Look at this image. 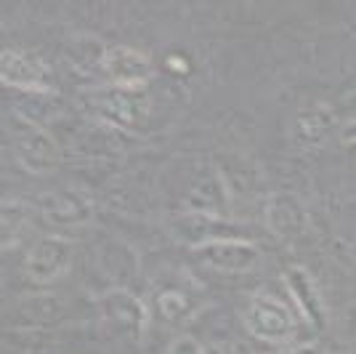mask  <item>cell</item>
Returning <instances> with one entry per match:
<instances>
[{
    "instance_id": "obj_1",
    "label": "cell",
    "mask_w": 356,
    "mask_h": 354,
    "mask_svg": "<svg viewBox=\"0 0 356 354\" xmlns=\"http://www.w3.org/2000/svg\"><path fill=\"white\" fill-rule=\"evenodd\" d=\"M245 328L266 344H284L293 336L296 323L290 309L274 295H252L245 309Z\"/></svg>"
},
{
    "instance_id": "obj_2",
    "label": "cell",
    "mask_w": 356,
    "mask_h": 354,
    "mask_svg": "<svg viewBox=\"0 0 356 354\" xmlns=\"http://www.w3.org/2000/svg\"><path fill=\"white\" fill-rule=\"evenodd\" d=\"M192 251L202 264L210 266V269H218V272H248L261 259V251L252 245L250 240H239V237L216 240V243L200 245Z\"/></svg>"
},
{
    "instance_id": "obj_3",
    "label": "cell",
    "mask_w": 356,
    "mask_h": 354,
    "mask_svg": "<svg viewBox=\"0 0 356 354\" xmlns=\"http://www.w3.org/2000/svg\"><path fill=\"white\" fill-rule=\"evenodd\" d=\"M0 75H3V83L19 91H30V93H45L48 83H51V75L48 67L38 59L30 51H16L8 48L3 51L0 56Z\"/></svg>"
},
{
    "instance_id": "obj_4",
    "label": "cell",
    "mask_w": 356,
    "mask_h": 354,
    "mask_svg": "<svg viewBox=\"0 0 356 354\" xmlns=\"http://www.w3.org/2000/svg\"><path fill=\"white\" fill-rule=\"evenodd\" d=\"M72 261V245L64 237H43L27 253V277L35 282H54L61 277Z\"/></svg>"
},
{
    "instance_id": "obj_5",
    "label": "cell",
    "mask_w": 356,
    "mask_h": 354,
    "mask_svg": "<svg viewBox=\"0 0 356 354\" xmlns=\"http://www.w3.org/2000/svg\"><path fill=\"white\" fill-rule=\"evenodd\" d=\"M104 72L118 88H141L154 70L147 54L128 48V45H112L106 48Z\"/></svg>"
},
{
    "instance_id": "obj_6",
    "label": "cell",
    "mask_w": 356,
    "mask_h": 354,
    "mask_svg": "<svg viewBox=\"0 0 356 354\" xmlns=\"http://www.w3.org/2000/svg\"><path fill=\"white\" fill-rule=\"evenodd\" d=\"M16 155L19 162L32 174H48L59 165V149L54 139L35 125H27L22 133H16Z\"/></svg>"
},
{
    "instance_id": "obj_7",
    "label": "cell",
    "mask_w": 356,
    "mask_h": 354,
    "mask_svg": "<svg viewBox=\"0 0 356 354\" xmlns=\"http://www.w3.org/2000/svg\"><path fill=\"white\" fill-rule=\"evenodd\" d=\"M176 235L192 245V248H200V245H208V243H216V240H229L232 229L226 226V222H221L218 216H210V213H200V210H189L184 216L176 219Z\"/></svg>"
},
{
    "instance_id": "obj_8",
    "label": "cell",
    "mask_w": 356,
    "mask_h": 354,
    "mask_svg": "<svg viewBox=\"0 0 356 354\" xmlns=\"http://www.w3.org/2000/svg\"><path fill=\"white\" fill-rule=\"evenodd\" d=\"M284 282H287L290 293L296 298L303 320L312 325V328H325V323H327L325 307H322V298H319V291H316V285H314L312 275H309L303 266H290V269L284 272Z\"/></svg>"
},
{
    "instance_id": "obj_9",
    "label": "cell",
    "mask_w": 356,
    "mask_h": 354,
    "mask_svg": "<svg viewBox=\"0 0 356 354\" xmlns=\"http://www.w3.org/2000/svg\"><path fill=\"white\" fill-rule=\"evenodd\" d=\"M99 109L106 120L134 128L138 120L147 118V96L141 93V88H115L102 96Z\"/></svg>"
},
{
    "instance_id": "obj_10",
    "label": "cell",
    "mask_w": 356,
    "mask_h": 354,
    "mask_svg": "<svg viewBox=\"0 0 356 354\" xmlns=\"http://www.w3.org/2000/svg\"><path fill=\"white\" fill-rule=\"evenodd\" d=\"M40 210L51 224H83L90 216L93 206L88 194L77 190H61V192L45 194Z\"/></svg>"
},
{
    "instance_id": "obj_11",
    "label": "cell",
    "mask_w": 356,
    "mask_h": 354,
    "mask_svg": "<svg viewBox=\"0 0 356 354\" xmlns=\"http://www.w3.org/2000/svg\"><path fill=\"white\" fill-rule=\"evenodd\" d=\"M332 125H335V112L325 104H316L303 109L296 118V139L303 147H319L330 136Z\"/></svg>"
},
{
    "instance_id": "obj_12",
    "label": "cell",
    "mask_w": 356,
    "mask_h": 354,
    "mask_svg": "<svg viewBox=\"0 0 356 354\" xmlns=\"http://www.w3.org/2000/svg\"><path fill=\"white\" fill-rule=\"evenodd\" d=\"M104 309L115 320H122L125 325H134L136 330H141L144 323H147V309L141 307V301L136 295L125 293V291H112V293L106 295Z\"/></svg>"
},
{
    "instance_id": "obj_13",
    "label": "cell",
    "mask_w": 356,
    "mask_h": 354,
    "mask_svg": "<svg viewBox=\"0 0 356 354\" xmlns=\"http://www.w3.org/2000/svg\"><path fill=\"white\" fill-rule=\"evenodd\" d=\"M157 311L163 314L168 323H181L192 311V304H189V298L181 291H163V293L157 295Z\"/></svg>"
},
{
    "instance_id": "obj_14",
    "label": "cell",
    "mask_w": 356,
    "mask_h": 354,
    "mask_svg": "<svg viewBox=\"0 0 356 354\" xmlns=\"http://www.w3.org/2000/svg\"><path fill=\"white\" fill-rule=\"evenodd\" d=\"M168 354H205V352H202V346L192 336H181V339H176L170 344Z\"/></svg>"
},
{
    "instance_id": "obj_15",
    "label": "cell",
    "mask_w": 356,
    "mask_h": 354,
    "mask_svg": "<svg viewBox=\"0 0 356 354\" xmlns=\"http://www.w3.org/2000/svg\"><path fill=\"white\" fill-rule=\"evenodd\" d=\"M168 70H173V75H176V70H178V75H186L189 72V64L181 59V56H168Z\"/></svg>"
},
{
    "instance_id": "obj_16",
    "label": "cell",
    "mask_w": 356,
    "mask_h": 354,
    "mask_svg": "<svg viewBox=\"0 0 356 354\" xmlns=\"http://www.w3.org/2000/svg\"><path fill=\"white\" fill-rule=\"evenodd\" d=\"M282 354H319V346H296V349H287Z\"/></svg>"
},
{
    "instance_id": "obj_17",
    "label": "cell",
    "mask_w": 356,
    "mask_h": 354,
    "mask_svg": "<svg viewBox=\"0 0 356 354\" xmlns=\"http://www.w3.org/2000/svg\"><path fill=\"white\" fill-rule=\"evenodd\" d=\"M346 139H348V141H356V123L346 131Z\"/></svg>"
}]
</instances>
